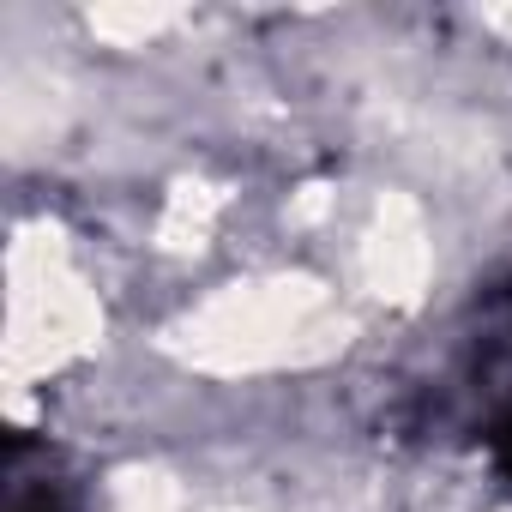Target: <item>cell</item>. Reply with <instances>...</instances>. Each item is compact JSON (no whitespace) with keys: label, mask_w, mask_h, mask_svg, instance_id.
I'll return each mask as SVG.
<instances>
[{"label":"cell","mask_w":512,"mask_h":512,"mask_svg":"<svg viewBox=\"0 0 512 512\" xmlns=\"http://www.w3.org/2000/svg\"><path fill=\"white\" fill-rule=\"evenodd\" d=\"M7 512H79L67 476H55L49 464L43 470H25V452L13 446L7 458Z\"/></svg>","instance_id":"7a4b0ae2"},{"label":"cell","mask_w":512,"mask_h":512,"mask_svg":"<svg viewBox=\"0 0 512 512\" xmlns=\"http://www.w3.org/2000/svg\"><path fill=\"white\" fill-rule=\"evenodd\" d=\"M464 398L494 470L512 482V284L476 302V332L464 344Z\"/></svg>","instance_id":"6da1fadb"}]
</instances>
